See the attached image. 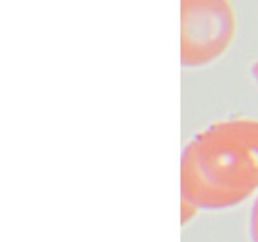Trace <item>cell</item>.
<instances>
[{"instance_id":"6da1fadb","label":"cell","mask_w":258,"mask_h":242,"mask_svg":"<svg viewBox=\"0 0 258 242\" xmlns=\"http://www.w3.org/2000/svg\"><path fill=\"white\" fill-rule=\"evenodd\" d=\"M258 190V119L238 117L199 132L181 159V194L197 208L222 210Z\"/></svg>"},{"instance_id":"7a4b0ae2","label":"cell","mask_w":258,"mask_h":242,"mask_svg":"<svg viewBox=\"0 0 258 242\" xmlns=\"http://www.w3.org/2000/svg\"><path fill=\"white\" fill-rule=\"evenodd\" d=\"M237 17L229 0H181V62L201 67L229 47Z\"/></svg>"},{"instance_id":"3957f363","label":"cell","mask_w":258,"mask_h":242,"mask_svg":"<svg viewBox=\"0 0 258 242\" xmlns=\"http://www.w3.org/2000/svg\"><path fill=\"white\" fill-rule=\"evenodd\" d=\"M199 208L195 204H191L189 201L182 199V213H181V222H188L189 217H194L197 213Z\"/></svg>"},{"instance_id":"277c9868","label":"cell","mask_w":258,"mask_h":242,"mask_svg":"<svg viewBox=\"0 0 258 242\" xmlns=\"http://www.w3.org/2000/svg\"><path fill=\"white\" fill-rule=\"evenodd\" d=\"M251 237H253V242H258V197L254 201L253 213H251Z\"/></svg>"},{"instance_id":"5b68a950","label":"cell","mask_w":258,"mask_h":242,"mask_svg":"<svg viewBox=\"0 0 258 242\" xmlns=\"http://www.w3.org/2000/svg\"><path fill=\"white\" fill-rule=\"evenodd\" d=\"M253 71H254V74H256V78H258V64L254 65V69H253Z\"/></svg>"}]
</instances>
